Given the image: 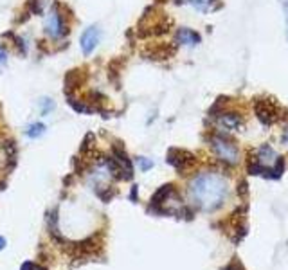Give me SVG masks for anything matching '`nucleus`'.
Here are the masks:
<instances>
[{
    "mask_svg": "<svg viewBox=\"0 0 288 270\" xmlns=\"http://www.w3.org/2000/svg\"><path fill=\"white\" fill-rule=\"evenodd\" d=\"M191 200L203 211H214L223 204L227 197V182L216 173H202L193 179L189 186Z\"/></svg>",
    "mask_w": 288,
    "mask_h": 270,
    "instance_id": "f257e3e1",
    "label": "nucleus"
},
{
    "mask_svg": "<svg viewBox=\"0 0 288 270\" xmlns=\"http://www.w3.org/2000/svg\"><path fill=\"white\" fill-rule=\"evenodd\" d=\"M211 146H213L214 153L218 155V159H222L223 162H229V164H236L240 153H238V148L233 143L225 141L220 135H214L211 137Z\"/></svg>",
    "mask_w": 288,
    "mask_h": 270,
    "instance_id": "f03ea898",
    "label": "nucleus"
},
{
    "mask_svg": "<svg viewBox=\"0 0 288 270\" xmlns=\"http://www.w3.org/2000/svg\"><path fill=\"white\" fill-rule=\"evenodd\" d=\"M254 110L258 113V119L263 124H272L274 121L279 119V106L272 101V99H256Z\"/></svg>",
    "mask_w": 288,
    "mask_h": 270,
    "instance_id": "7ed1b4c3",
    "label": "nucleus"
},
{
    "mask_svg": "<svg viewBox=\"0 0 288 270\" xmlns=\"http://www.w3.org/2000/svg\"><path fill=\"white\" fill-rule=\"evenodd\" d=\"M168 161H170V164H173L177 169L184 171V169L191 168V166L195 164L196 159H195V155L189 153V151H184V150H171L170 155H168Z\"/></svg>",
    "mask_w": 288,
    "mask_h": 270,
    "instance_id": "20e7f679",
    "label": "nucleus"
},
{
    "mask_svg": "<svg viewBox=\"0 0 288 270\" xmlns=\"http://www.w3.org/2000/svg\"><path fill=\"white\" fill-rule=\"evenodd\" d=\"M216 123L223 131H240L243 128V121L236 113H220L216 115Z\"/></svg>",
    "mask_w": 288,
    "mask_h": 270,
    "instance_id": "39448f33",
    "label": "nucleus"
},
{
    "mask_svg": "<svg viewBox=\"0 0 288 270\" xmlns=\"http://www.w3.org/2000/svg\"><path fill=\"white\" fill-rule=\"evenodd\" d=\"M45 31L49 33V36L59 38L65 31H63V20L61 15L58 13V9H52L47 16V22H45Z\"/></svg>",
    "mask_w": 288,
    "mask_h": 270,
    "instance_id": "423d86ee",
    "label": "nucleus"
},
{
    "mask_svg": "<svg viewBox=\"0 0 288 270\" xmlns=\"http://www.w3.org/2000/svg\"><path fill=\"white\" fill-rule=\"evenodd\" d=\"M97 44H99V29L97 27H89V29L83 33L81 36V51L83 54H92L94 49L97 47Z\"/></svg>",
    "mask_w": 288,
    "mask_h": 270,
    "instance_id": "0eeeda50",
    "label": "nucleus"
},
{
    "mask_svg": "<svg viewBox=\"0 0 288 270\" xmlns=\"http://www.w3.org/2000/svg\"><path fill=\"white\" fill-rule=\"evenodd\" d=\"M254 161L258 162L259 166H263L265 169H270L277 162V155L270 146H261V148H258V151H256Z\"/></svg>",
    "mask_w": 288,
    "mask_h": 270,
    "instance_id": "6e6552de",
    "label": "nucleus"
},
{
    "mask_svg": "<svg viewBox=\"0 0 288 270\" xmlns=\"http://www.w3.org/2000/svg\"><path fill=\"white\" fill-rule=\"evenodd\" d=\"M177 44L186 45V47H193V45L200 44V34L195 31L188 29V27H182L177 33Z\"/></svg>",
    "mask_w": 288,
    "mask_h": 270,
    "instance_id": "1a4fd4ad",
    "label": "nucleus"
},
{
    "mask_svg": "<svg viewBox=\"0 0 288 270\" xmlns=\"http://www.w3.org/2000/svg\"><path fill=\"white\" fill-rule=\"evenodd\" d=\"M44 130H45V126L42 123H34V124H31L29 126V131H27V135L29 137H33V139H36V137H40L42 133H44Z\"/></svg>",
    "mask_w": 288,
    "mask_h": 270,
    "instance_id": "9d476101",
    "label": "nucleus"
},
{
    "mask_svg": "<svg viewBox=\"0 0 288 270\" xmlns=\"http://www.w3.org/2000/svg\"><path fill=\"white\" fill-rule=\"evenodd\" d=\"M189 2L196 9H200V11H207V9H211V4H213L214 0H189Z\"/></svg>",
    "mask_w": 288,
    "mask_h": 270,
    "instance_id": "9b49d317",
    "label": "nucleus"
},
{
    "mask_svg": "<svg viewBox=\"0 0 288 270\" xmlns=\"http://www.w3.org/2000/svg\"><path fill=\"white\" fill-rule=\"evenodd\" d=\"M54 110V103L51 101V99H42V113H49Z\"/></svg>",
    "mask_w": 288,
    "mask_h": 270,
    "instance_id": "f8f14e48",
    "label": "nucleus"
},
{
    "mask_svg": "<svg viewBox=\"0 0 288 270\" xmlns=\"http://www.w3.org/2000/svg\"><path fill=\"white\" fill-rule=\"evenodd\" d=\"M137 162H139V166H140V169H142V171H146V169H150L153 166L152 161H146L144 157H139V159H137Z\"/></svg>",
    "mask_w": 288,
    "mask_h": 270,
    "instance_id": "ddd939ff",
    "label": "nucleus"
},
{
    "mask_svg": "<svg viewBox=\"0 0 288 270\" xmlns=\"http://www.w3.org/2000/svg\"><path fill=\"white\" fill-rule=\"evenodd\" d=\"M284 8V22H286V38H288V2H283Z\"/></svg>",
    "mask_w": 288,
    "mask_h": 270,
    "instance_id": "4468645a",
    "label": "nucleus"
},
{
    "mask_svg": "<svg viewBox=\"0 0 288 270\" xmlns=\"http://www.w3.org/2000/svg\"><path fill=\"white\" fill-rule=\"evenodd\" d=\"M281 141H283V144L288 148V128L284 130V133H283V137H281Z\"/></svg>",
    "mask_w": 288,
    "mask_h": 270,
    "instance_id": "2eb2a0df",
    "label": "nucleus"
},
{
    "mask_svg": "<svg viewBox=\"0 0 288 270\" xmlns=\"http://www.w3.org/2000/svg\"><path fill=\"white\" fill-rule=\"evenodd\" d=\"M20 270H34V265H33V263H24Z\"/></svg>",
    "mask_w": 288,
    "mask_h": 270,
    "instance_id": "dca6fc26",
    "label": "nucleus"
},
{
    "mask_svg": "<svg viewBox=\"0 0 288 270\" xmlns=\"http://www.w3.org/2000/svg\"><path fill=\"white\" fill-rule=\"evenodd\" d=\"M2 63H6V52H4V49H0V65Z\"/></svg>",
    "mask_w": 288,
    "mask_h": 270,
    "instance_id": "f3484780",
    "label": "nucleus"
},
{
    "mask_svg": "<svg viewBox=\"0 0 288 270\" xmlns=\"http://www.w3.org/2000/svg\"><path fill=\"white\" fill-rule=\"evenodd\" d=\"M4 247H6V240H4L2 236H0V250H2Z\"/></svg>",
    "mask_w": 288,
    "mask_h": 270,
    "instance_id": "a211bd4d",
    "label": "nucleus"
}]
</instances>
